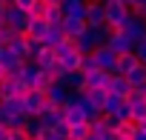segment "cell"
I'll use <instances>...</instances> for the list:
<instances>
[{
	"instance_id": "ee69618b",
	"label": "cell",
	"mask_w": 146,
	"mask_h": 140,
	"mask_svg": "<svg viewBox=\"0 0 146 140\" xmlns=\"http://www.w3.org/2000/svg\"><path fill=\"white\" fill-rule=\"evenodd\" d=\"M143 94H146V86H143Z\"/></svg>"
},
{
	"instance_id": "74e56055",
	"label": "cell",
	"mask_w": 146,
	"mask_h": 140,
	"mask_svg": "<svg viewBox=\"0 0 146 140\" xmlns=\"http://www.w3.org/2000/svg\"><path fill=\"white\" fill-rule=\"evenodd\" d=\"M40 49H43V43H40V40H32V37H29V57H26V60H35Z\"/></svg>"
},
{
	"instance_id": "7bdbcfd3",
	"label": "cell",
	"mask_w": 146,
	"mask_h": 140,
	"mask_svg": "<svg viewBox=\"0 0 146 140\" xmlns=\"http://www.w3.org/2000/svg\"><path fill=\"white\" fill-rule=\"evenodd\" d=\"M86 3H95V0H86Z\"/></svg>"
},
{
	"instance_id": "8992f818",
	"label": "cell",
	"mask_w": 146,
	"mask_h": 140,
	"mask_svg": "<svg viewBox=\"0 0 146 140\" xmlns=\"http://www.w3.org/2000/svg\"><path fill=\"white\" fill-rule=\"evenodd\" d=\"M92 54H95V63H98V69H103V72H109V75L115 72V63H117V54H115V52H112L109 46H98V49H95Z\"/></svg>"
},
{
	"instance_id": "e575fe53",
	"label": "cell",
	"mask_w": 146,
	"mask_h": 140,
	"mask_svg": "<svg viewBox=\"0 0 146 140\" xmlns=\"http://www.w3.org/2000/svg\"><path fill=\"white\" fill-rule=\"evenodd\" d=\"M46 9H49V6L43 3V0H37V3L29 9V17H46Z\"/></svg>"
},
{
	"instance_id": "8d00e7d4",
	"label": "cell",
	"mask_w": 146,
	"mask_h": 140,
	"mask_svg": "<svg viewBox=\"0 0 146 140\" xmlns=\"http://www.w3.org/2000/svg\"><path fill=\"white\" fill-rule=\"evenodd\" d=\"M6 140H29V134L23 129H6Z\"/></svg>"
},
{
	"instance_id": "836d02e7",
	"label": "cell",
	"mask_w": 146,
	"mask_h": 140,
	"mask_svg": "<svg viewBox=\"0 0 146 140\" xmlns=\"http://www.w3.org/2000/svg\"><path fill=\"white\" fill-rule=\"evenodd\" d=\"M100 120H103V126H106L109 131H117V126L123 123V120H117L115 114H100Z\"/></svg>"
},
{
	"instance_id": "4316f807",
	"label": "cell",
	"mask_w": 146,
	"mask_h": 140,
	"mask_svg": "<svg viewBox=\"0 0 146 140\" xmlns=\"http://www.w3.org/2000/svg\"><path fill=\"white\" fill-rule=\"evenodd\" d=\"M23 131H26V134H29L32 140H37V137H40V134L46 131V126H43V123H40L37 117H29V123L23 126Z\"/></svg>"
},
{
	"instance_id": "5bb4252c",
	"label": "cell",
	"mask_w": 146,
	"mask_h": 140,
	"mask_svg": "<svg viewBox=\"0 0 146 140\" xmlns=\"http://www.w3.org/2000/svg\"><path fill=\"white\" fill-rule=\"evenodd\" d=\"M137 63H140V60L135 57V52H126V54H117V63H115V72H112V75H123V77H126V75L132 72V69H135Z\"/></svg>"
},
{
	"instance_id": "6da1fadb",
	"label": "cell",
	"mask_w": 146,
	"mask_h": 140,
	"mask_svg": "<svg viewBox=\"0 0 146 140\" xmlns=\"http://www.w3.org/2000/svg\"><path fill=\"white\" fill-rule=\"evenodd\" d=\"M23 106H26V114H29V117H37L40 112L49 109V97H46V92L29 89V92L23 94Z\"/></svg>"
},
{
	"instance_id": "3957f363",
	"label": "cell",
	"mask_w": 146,
	"mask_h": 140,
	"mask_svg": "<svg viewBox=\"0 0 146 140\" xmlns=\"http://www.w3.org/2000/svg\"><path fill=\"white\" fill-rule=\"evenodd\" d=\"M103 6H106V23H109L115 32H120V29H123V23L129 20V15H132V12H129L123 3H103Z\"/></svg>"
},
{
	"instance_id": "52a82bcc",
	"label": "cell",
	"mask_w": 146,
	"mask_h": 140,
	"mask_svg": "<svg viewBox=\"0 0 146 140\" xmlns=\"http://www.w3.org/2000/svg\"><path fill=\"white\" fill-rule=\"evenodd\" d=\"M103 23H106V6L100 3V0L86 3V26L95 29V26H103Z\"/></svg>"
},
{
	"instance_id": "7402d4cb",
	"label": "cell",
	"mask_w": 146,
	"mask_h": 140,
	"mask_svg": "<svg viewBox=\"0 0 146 140\" xmlns=\"http://www.w3.org/2000/svg\"><path fill=\"white\" fill-rule=\"evenodd\" d=\"M126 80H129V86H132V89H143V86H146V66H143V63H137L132 72L126 75Z\"/></svg>"
},
{
	"instance_id": "7c38bea8",
	"label": "cell",
	"mask_w": 146,
	"mask_h": 140,
	"mask_svg": "<svg viewBox=\"0 0 146 140\" xmlns=\"http://www.w3.org/2000/svg\"><path fill=\"white\" fill-rule=\"evenodd\" d=\"M109 72H103V69H95V72H89V75H83V83H86V89H106L109 86Z\"/></svg>"
},
{
	"instance_id": "9a60e30c",
	"label": "cell",
	"mask_w": 146,
	"mask_h": 140,
	"mask_svg": "<svg viewBox=\"0 0 146 140\" xmlns=\"http://www.w3.org/2000/svg\"><path fill=\"white\" fill-rule=\"evenodd\" d=\"M63 17H83L86 20V0H63Z\"/></svg>"
},
{
	"instance_id": "7a4b0ae2",
	"label": "cell",
	"mask_w": 146,
	"mask_h": 140,
	"mask_svg": "<svg viewBox=\"0 0 146 140\" xmlns=\"http://www.w3.org/2000/svg\"><path fill=\"white\" fill-rule=\"evenodd\" d=\"M29 12H23V9H17V6H12L9 3V9H6V17H3V23L9 26V29H15L17 34H26V29H29Z\"/></svg>"
},
{
	"instance_id": "f546056e",
	"label": "cell",
	"mask_w": 146,
	"mask_h": 140,
	"mask_svg": "<svg viewBox=\"0 0 146 140\" xmlns=\"http://www.w3.org/2000/svg\"><path fill=\"white\" fill-rule=\"evenodd\" d=\"M52 83H57V80H54L49 72H40V75L35 77V86H32V89H37V92H49V86H52Z\"/></svg>"
},
{
	"instance_id": "ba28073f",
	"label": "cell",
	"mask_w": 146,
	"mask_h": 140,
	"mask_svg": "<svg viewBox=\"0 0 146 140\" xmlns=\"http://www.w3.org/2000/svg\"><path fill=\"white\" fill-rule=\"evenodd\" d=\"M69 89L63 86V83H52L49 86V92H46V97H49V106H54V109H63L66 103H69Z\"/></svg>"
},
{
	"instance_id": "ac0fdd59",
	"label": "cell",
	"mask_w": 146,
	"mask_h": 140,
	"mask_svg": "<svg viewBox=\"0 0 146 140\" xmlns=\"http://www.w3.org/2000/svg\"><path fill=\"white\" fill-rule=\"evenodd\" d=\"M6 49H9L12 54H17L20 60H26V57H29V37H26V34H15V40L6 43Z\"/></svg>"
},
{
	"instance_id": "277c9868",
	"label": "cell",
	"mask_w": 146,
	"mask_h": 140,
	"mask_svg": "<svg viewBox=\"0 0 146 140\" xmlns=\"http://www.w3.org/2000/svg\"><path fill=\"white\" fill-rule=\"evenodd\" d=\"M132 43H140L143 37H146V20L143 17H137V15H129V20L123 23V29H120Z\"/></svg>"
},
{
	"instance_id": "d4e9b609",
	"label": "cell",
	"mask_w": 146,
	"mask_h": 140,
	"mask_svg": "<svg viewBox=\"0 0 146 140\" xmlns=\"http://www.w3.org/2000/svg\"><path fill=\"white\" fill-rule=\"evenodd\" d=\"M106 89H86V100L98 109V112H103V103H106Z\"/></svg>"
},
{
	"instance_id": "b9f144b4",
	"label": "cell",
	"mask_w": 146,
	"mask_h": 140,
	"mask_svg": "<svg viewBox=\"0 0 146 140\" xmlns=\"http://www.w3.org/2000/svg\"><path fill=\"white\" fill-rule=\"evenodd\" d=\"M3 77H6V72H3V66H0V80H3Z\"/></svg>"
},
{
	"instance_id": "f1b7e54d",
	"label": "cell",
	"mask_w": 146,
	"mask_h": 140,
	"mask_svg": "<svg viewBox=\"0 0 146 140\" xmlns=\"http://www.w3.org/2000/svg\"><path fill=\"white\" fill-rule=\"evenodd\" d=\"M43 20H46L49 26H60V23H63V9H60V6H49Z\"/></svg>"
},
{
	"instance_id": "e0dca14e",
	"label": "cell",
	"mask_w": 146,
	"mask_h": 140,
	"mask_svg": "<svg viewBox=\"0 0 146 140\" xmlns=\"http://www.w3.org/2000/svg\"><path fill=\"white\" fill-rule=\"evenodd\" d=\"M46 32H49V23H46L43 17H32V20H29V29H26V37H32V40H40V43H43Z\"/></svg>"
},
{
	"instance_id": "cb8c5ba5",
	"label": "cell",
	"mask_w": 146,
	"mask_h": 140,
	"mask_svg": "<svg viewBox=\"0 0 146 140\" xmlns=\"http://www.w3.org/2000/svg\"><path fill=\"white\" fill-rule=\"evenodd\" d=\"M40 72H43V69H37V63H35V60H26V66H23V75H20V80H23V83H26V86L32 89V86H35V77H37Z\"/></svg>"
},
{
	"instance_id": "8fae6325",
	"label": "cell",
	"mask_w": 146,
	"mask_h": 140,
	"mask_svg": "<svg viewBox=\"0 0 146 140\" xmlns=\"http://www.w3.org/2000/svg\"><path fill=\"white\" fill-rule=\"evenodd\" d=\"M106 92L109 94H115V97H129V92H132V86H129V80L123 77V75H112L109 77V86H106Z\"/></svg>"
},
{
	"instance_id": "4dcf8cb0",
	"label": "cell",
	"mask_w": 146,
	"mask_h": 140,
	"mask_svg": "<svg viewBox=\"0 0 146 140\" xmlns=\"http://www.w3.org/2000/svg\"><path fill=\"white\" fill-rule=\"evenodd\" d=\"M123 106V97H115V94H106V103H103V114H115L117 109Z\"/></svg>"
},
{
	"instance_id": "ffe728a7",
	"label": "cell",
	"mask_w": 146,
	"mask_h": 140,
	"mask_svg": "<svg viewBox=\"0 0 146 140\" xmlns=\"http://www.w3.org/2000/svg\"><path fill=\"white\" fill-rule=\"evenodd\" d=\"M60 83H63L69 92H83V89H86V83H83V72H66Z\"/></svg>"
},
{
	"instance_id": "9c48e42d",
	"label": "cell",
	"mask_w": 146,
	"mask_h": 140,
	"mask_svg": "<svg viewBox=\"0 0 146 140\" xmlns=\"http://www.w3.org/2000/svg\"><path fill=\"white\" fill-rule=\"evenodd\" d=\"M86 29H89V26H86L83 17H63V34H66L69 40H78Z\"/></svg>"
},
{
	"instance_id": "603a6c76",
	"label": "cell",
	"mask_w": 146,
	"mask_h": 140,
	"mask_svg": "<svg viewBox=\"0 0 146 140\" xmlns=\"http://www.w3.org/2000/svg\"><path fill=\"white\" fill-rule=\"evenodd\" d=\"M63 40H66V34H63V23H60V26H49V32H46V37H43V46L54 49V46H60Z\"/></svg>"
},
{
	"instance_id": "1f68e13d",
	"label": "cell",
	"mask_w": 146,
	"mask_h": 140,
	"mask_svg": "<svg viewBox=\"0 0 146 140\" xmlns=\"http://www.w3.org/2000/svg\"><path fill=\"white\" fill-rule=\"evenodd\" d=\"M15 34H17L15 29H9L6 23H0V46H6V43H12V40H15Z\"/></svg>"
},
{
	"instance_id": "d6986e66",
	"label": "cell",
	"mask_w": 146,
	"mask_h": 140,
	"mask_svg": "<svg viewBox=\"0 0 146 140\" xmlns=\"http://www.w3.org/2000/svg\"><path fill=\"white\" fill-rule=\"evenodd\" d=\"M35 63H37V69H43V72H49V69L57 63V54H54V49H49V46H43L40 52H37V57H35Z\"/></svg>"
},
{
	"instance_id": "30bf717a",
	"label": "cell",
	"mask_w": 146,
	"mask_h": 140,
	"mask_svg": "<svg viewBox=\"0 0 146 140\" xmlns=\"http://www.w3.org/2000/svg\"><path fill=\"white\" fill-rule=\"evenodd\" d=\"M106 46H109L115 54H126V52H132V49H135V43H132L123 32H112V37L106 40Z\"/></svg>"
},
{
	"instance_id": "d590c367",
	"label": "cell",
	"mask_w": 146,
	"mask_h": 140,
	"mask_svg": "<svg viewBox=\"0 0 146 140\" xmlns=\"http://www.w3.org/2000/svg\"><path fill=\"white\" fill-rule=\"evenodd\" d=\"M132 52H135V57H137V60L146 66V37H143L140 43H135V49H132Z\"/></svg>"
},
{
	"instance_id": "60d3db41",
	"label": "cell",
	"mask_w": 146,
	"mask_h": 140,
	"mask_svg": "<svg viewBox=\"0 0 146 140\" xmlns=\"http://www.w3.org/2000/svg\"><path fill=\"white\" fill-rule=\"evenodd\" d=\"M43 3H46V6H60L63 0H43Z\"/></svg>"
},
{
	"instance_id": "44dd1931",
	"label": "cell",
	"mask_w": 146,
	"mask_h": 140,
	"mask_svg": "<svg viewBox=\"0 0 146 140\" xmlns=\"http://www.w3.org/2000/svg\"><path fill=\"white\" fill-rule=\"evenodd\" d=\"M80 60H83L80 52H69V54L57 57V63L63 66V72H80Z\"/></svg>"
},
{
	"instance_id": "f35d334b",
	"label": "cell",
	"mask_w": 146,
	"mask_h": 140,
	"mask_svg": "<svg viewBox=\"0 0 146 140\" xmlns=\"http://www.w3.org/2000/svg\"><path fill=\"white\" fill-rule=\"evenodd\" d=\"M35 3H37V0H12V6H17V9H23V12H29Z\"/></svg>"
},
{
	"instance_id": "d6a6232c",
	"label": "cell",
	"mask_w": 146,
	"mask_h": 140,
	"mask_svg": "<svg viewBox=\"0 0 146 140\" xmlns=\"http://www.w3.org/2000/svg\"><path fill=\"white\" fill-rule=\"evenodd\" d=\"M95 69H98L95 54H83V60H80V72H83V75H89V72H95Z\"/></svg>"
},
{
	"instance_id": "ab89813d",
	"label": "cell",
	"mask_w": 146,
	"mask_h": 140,
	"mask_svg": "<svg viewBox=\"0 0 146 140\" xmlns=\"http://www.w3.org/2000/svg\"><path fill=\"white\" fill-rule=\"evenodd\" d=\"M132 140H146V131H143V129H137V131L132 134Z\"/></svg>"
},
{
	"instance_id": "f6af8a7d",
	"label": "cell",
	"mask_w": 146,
	"mask_h": 140,
	"mask_svg": "<svg viewBox=\"0 0 146 140\" xmlns=\"http://www.w3.org/2000/svg\"><path fill=\"white\" fill-rule=\"evenodd\" d=\"M9 3H12V0H9Z\"/></svg>"
},
{
	"instance_id": "5b68a950",
	"label": "cell",
	"mask_w": 146,
	"mask_h": 140,
	"mask_svg": "<svg viewBox=\"0 0 146 140\" xmlns=\"http://www.w3.org/2000/svg\"><path fill=\"white\" fill-rule=\"evenodd\" d=\"M26 92H29V86L20 77H3V80H0V100H6V97H23Z\"/></svg>"
},
{
	"instance_id": "4fadbf2b",
	"label": "cell",
	"mask_w": 146,
	"mask_h": 140,
	"mask_svg": "<svg viewBox=\"0 0 146 140\" xmlns=\"http://www.w3.org/2000/svg\"><path fill=\"white\" fill-rule=\"evenodd\" d=\"M37 120H40L46 129H57L60 123H66V120H63V109H54V106H49L46 112H40Z\"/></svg>"
},
{
	"instance_id": "484cf974",
	"label": "cell",
	"mask_w": 146,
	"mask_h": 140,
	"mask_svg": "<svg viewBox=\"0 0 146 140\" xmlns=\"http://www.w3.org/2000/svg\"><path fill=\"white\" fill-rule=\"evenodd\" d=\"M89 134H92L89 123H75V126H69V134H66V140H86Z\"/></svg>"
},
{
	"instance_id": "2e32d148",
	"label": "cell",
	"mask_w": 146,
	"mask_h": 140,
	"mask_svg": "<svg viewBox=\"0 0 146 140\" xmlns=\"http://www.w3.org/2000/svg\"><path fill=\"white\" fill-rule=\"evenodd\" d=\"M0 112H3L6 117H15V114H26L23 97H6V100H0Z\"/></svg>"
},
{
	"instance_id": "83f0119b",
	"label": "cell",
	"mask_w": 146,
	"mask_h": 140,
	"mask_svg": "<svg viewBox=\"0 0 146 140\" xmlns=\"http://www.w3.org/2000/svg\"><path fill=\"white\" fill-rule=\"evenodd\" d=\"M135 131H137V123H135V120H126V123H120V126H117V131H115V134H117V140H132V134H135Z\"/></svg>"
},
{
	"instance_id": "bcb514c9",
	"label": "cell",
	"mask_w": 146,
	"mask_h": 140,
	"mask_svg": "<svg viewBox=\"0 0 146 140\" xmlns=\"http://www.w3.org/2000/svg\"><path fill=\"white\" fill-rule=\"evenodd\" d=\"M29 140H32V137H29Z\"/></svg>"
}]
</instances>
